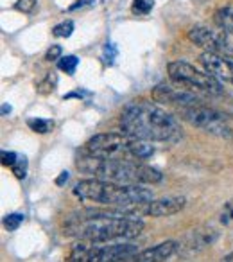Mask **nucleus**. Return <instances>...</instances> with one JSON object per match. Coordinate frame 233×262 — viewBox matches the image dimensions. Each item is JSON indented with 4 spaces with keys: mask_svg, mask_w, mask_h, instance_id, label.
Instances as JSON below:
<instances>
[{
    "mask_svg": "<svg viewBox=\"0 0 233 262\" xmlns=\"http://www.w3.org/2000/svg\"><path fill=\"white\" fill-rule=\"evenodd\" d=\"M222 262H233V251H231V253H229V255H226L224 260H222Z\"/></svg>",
    "mask_w": 233,
    "mask_h": 262,
    "instance_id": "nucleus-26",
    "label": "nucleus"
},
{
    "mask_svg": "<svg viewBox=\"0 0 233 262\" xmlns=\"http://www.w3.org/2000/svg\"><path fill=\"white\" fill-rule=\"evenodd\" d=\"M215 26L226 27V29L233 31V8L231 6H224V8L215 11Z\"/></svg>",
    "mask_w": 233,
    "mask_h": 262,
    "instance_id": "nucleus-14",
    "label": "nucleus"
},
{
    "mask_svg": "<svg viewBox=\"0 0 233 262\" xmlns=\"http://www.w3.org/2000/svg\"><path fill=\"white\" fill-rule=\"evenodd\" d=\"M74 196L86 203L128 212L153 201V192L142 185H122V183L102 182L95 178L77 182L74 185Z\"/></svg>",
    "mask_w": 233,
    "mask_h": 262,
    "instance_id": "nucleus-4",
    "label": "nucleus"
},
{
    "mask_svg": "<svg viewBox=\"0 0 233 262\" xmlns=\"http://www.w3.org/2000/svg\"><path fill=\"white\" fill-rule=\"evenodd\" d=\"M167 72L172 83L179 84V86L187 88V90L204 92V94H210V95L224 94L221 81H217L208 72H201L196 67L189 65L185 61H171L167 65Z\"/></svg>",
    "mask_w": 233,
    "mask_h": 262,
    "instance_id": "nucleus-7",
    "label": "nucleus"
},
{
    "mask_svg": "<svg viewBox=\"0 0 233 262\" xmlns=\"http://www.w3.org/2000/svg\"><path fill=\"white\" fill-rule=\"evenodd\" d=\"M144 221L128 210H79L63 221V233L77 241L109 243L136 237L144 230Z\"/></svg>",
    "mask_w": 233,
    "mask_h": 262,
    "instance_id": "nucleus-1",
    "label": "nucleus"
},
{
    "mask_svg": "<svg viewBox=\"0 0 233 262\" xmlns=\"http://www.w3.org/2000/svg\"><path fill=\"white\" fill-rule=\"evenodd\" d=\"M74 31V22L72 20H66V22H61L52 29V34L56 38H68Z\"/></svg>",
    "mask_w": 233,
    "mask_h": 262,
    "instance_id": "nucleus-19",
    "label": "nucleus"
},
{
    "mask_svg": "<svg viewBox=\"0 0 233 262\" xmlns=\"http://www.w3.org/2000/svg\"><path fill=\"white\" fill-rule=\"evenodd\" d=\"M56 83H58V77H56V74L54 72H47V76H45L43 79L38 83L36 88H38V92H40V94L47 95V94H52V92H54Z\"/></svg>",
    "mask_w": 233,
    "mask_h": 262,
    "instance_id": "nucleus-16",
    "label": "nucleus"
},
{
    "mask_svg": "<svg viewBox=\"0 0 233 262\" xmlns=\"http://www.w3.org/2000/svg\"><path fill=\"white\" fill-rule=\"evenodd\" d=\"M27 126L34 131V133H40V135H45L49 131L54 127V122L49 119H29L27 120Z\"/></svg>",
    "mask_w": 233,
    "mask_h": 262,
    "instance_id": "nucleus-15",
    "label": "nucleus"
},
{
    "mask_svg": "<svg viewBox=\"0 0 233 262\" xmlns=\"http://www.w3.org/2000/svg\"><path fill=\"white\" fill-rule=\"evenodd\" d=\"M179 113L187 122L203 129L204 133H210L219 139H233V127L229 124V119L210 106H190V108H181Z\"/></svg>",
    "mask_w": 233,
    "mask_h": 262,
    "instance_id": "nucleus-8",
    "label": "nucleus"
},
{
    "mask_svg": "<svg viewBox=\"0 0 233 262\" xmlns=\"http://www.w3.org/2000/svg\"><path fill=\"white\" fill-rule=\"evenodd\" d=\"M124 262H129V260H124Z\"/></svg>",
    "mask_w": 233,
    "mask_h": 262,
    "instance_id": "nucleus-27",
    "label": "nucleus"
},
{
    "mask_svg": "<svg viewBox=\"0 0 233 262\" xmlns=\"http://www.w3.org/2000/svg\"><path fill=\"white\" fill-rule=\"evenodd\" d=\"M83 153L109 160H147L154 155L151 142L135 139L124 131H108L94 135L84 144Z\"/></svg>",
    "mask_w": 233,
    "mask_h": 262,
    "instance_id": "nucleus-5",
    "label": "nucleus"
},
{
    "mask_svg": "<svg viewBox=\"0 0 233 262\" xmlns=\"http://www.w3.org/2000/svg\"><path fill=\"white\" fill-rule=\"evenodd\" d=\"M154 8V0H133L131 11L138 16H146Z\"/></svg>",
    "mask_w": 233,
    "mask_h": 262,
    "instance_id": "nucleus-18",
    "label": "nucleus"
},
{
    "mask_svg": "<svg viewBox=\"0 0 233 262\" xmlns=\"http://www.w3.org/2000/svg\"><path fill=\"white\" fill-rule=\"evenodd\" d=\"M138 253V246L124 241L91 243L79 241L66 255V262H124Z\"/></svg>",
    "mask_w": 233,
    "mask_h": 262,
    "instance_id": "nucleus-6",
    "label": "nucleus"
},
{
    "mask_svg": "<svg viewBox=\"0 0 233 262\" xmlns=\"http://www.w3.org/2000/svg\"><path fill=\"white\" fill-rule=\"evenodd\" d=\"M221 221L222 223H231L233 221V201H229V203L226 205L224 212H222V215H221Z\"/></svg>",
    "mask_w": 233,
    "mask_h": 262,
    "instance_id": "nucleus-24",
    "label": "nucleus"
},
{
    "mask_svg": "<svg viewBox=\"0 0 233 262\" xmlns=\"http://www.w3.org/2000/svg\"><path fill=\"white\" fill-rule=\"evenodd\" d=\"M153 99L156 102L178 106V110L204 104V101L199 95L194 94L192 90H187V88L179 86V84H165V83L156 84L153 90Z\"/></svg>",
    "mask_w": 233,
    "mask_h": 262,
    "instance_id": "nucleus-10",
    "label": "nucleus"
},
{
    "mask_svg": "<svg viewBox=\"0 0 233 262\" xmlns=\"http://www.w3.org/2000/svg\"><path fill=\"white\" fill-rule=\"evenodd\" d=\"M66 180H68V172H61V176H59V178L56 180V183H58V185H63V183H65Z\"/></svg>",
    "mask_w": 233,
    "mask_h": 262,
    "instance_id": "nucleus-25",
    "label": "nucleus"
},
{
    "mask_svg": "<svg viewBox=\"0 0 233 262\" xmlns=\"http://www.w3.org/2000/svg\"><path fill=\"white\" fill-rule=\"evenodd\" d=\"M77 65H79V58H77V56H65V58H61L58 61L59 70H63V72L68 74V76H72V74L76 72Z\"/></svg>",
    "mask_w": 233,
    "mask_h": 262,
    "instance_id": "nucleus-17",
    "label": "nucleus"
},
{
    "mask_svg": "<svg viewBox=\"0 0 233 262\" xmlns=\"http://www.w3.org/2000/svg\"><path fill=\"white\" fill-rule=\"evenodd\" d=\"M18 155L11 153V151H2V165H8V167H15L16 162H18Z\"/></svg>",
    "mask_w": 233,
    "mask_h": 262,
    "instance_id": "nucleus-23",
    "label": "nucleus"
},
{
    "mask_svg": "<svg viewBox=\"0 0 233 262\" xmlns=\"http://www.w3.org/2000/svg\"><path fill=\"white\" fill-rule=\"evenodd\" d=\"M199 61L203 65L204 72L214 76L217 81L233 84V61L226 56L212 54V52H203L199 56Z\"/></svg>",
    "mask_w": 233,
    "mask_h": 262,
    "instance_id": "nucleus-12",
    "label": "nucleus"
},
{
    "mask_svg": "<svg viewBox=\"0 0 233 262\" xmlns=\"http://www.w3.org/2000/svg\"><path fill=\"white\" fill-rule=\"evenodd\" d=\"M187 207V200L181 196H169V198H160V200H153L149 203L142 205V207L133 208V214L138 215H151V217H167V215L179 214L183 208Z\"/></svg>",
    "mask_w": 233,
    "mask_h": 262,
    "instance_id": "nucleus-11",
    "label": "nucleus"
},
{
    "mask_svg": "<svg viewBox=\"0 0 233 262\" xmlns=\"http://www.w3.org/2000/svg\"><path fill=\"white\" fill-rule=\"evenodd\" d=\"M63 49L59 47V45H51V49L47 51V54H45V59L47 61H59V59L63 58Z\"/></svg>",
    "mask_w": 233,
    "mask_h": 262,
    "instance_id": "nucleus-22",
    "label": "nucleus"
},
{
    "mask_svg": "<svg viewBox=\"0 0 233 262\" xmlns=\"http://www.w3.org/2000/svg\"><path fill=\"white\" fill-rule=\"evenodd\" d=\"M24 223V214H9L4 217V226L9 230V232H15L18 230V226Z\"/></svg>",
    "mask_w": 233,
    "mask_h": 262,
    "instance_id": "nucleus-20",
    "label": "nucleus"
},
{
    "mask_svg": "<svg viewBox=\"0 0 233 262\" xmlns=\"http://www.w3.org/2000/svg\"><path fill=\"white\" fill-rule=\"evenodd\" d=\"M15 8L18 9V11L29 15V13H33L34 8H36V0H18L15 4Z\"/></svg>",
    "mask_w": 233,
    "mask_h": 262,
    "instance_id": "nucleus-21",
    "label": "nucleus"
},
{
    "mask_svg": "<svg viewBox=\"0 0 233 262\" xmlns=\"http://www.w3.org/2000/svg\"><path fill=\"white\" fill-rule=\"evenodd\" d=\"M79 172L102 182L122 183V185H153L160 183L164 174L158 169L138 160H109L91 155H79L76 162Z\"/></svg>",
    "mask_w": 233,
    "mask_h": 262,
    "instance_id": "nucleus-3",
    "label": "nucleus"
},
{
    "mask_svg": "<svg viewBox=\"0 0 233 262\" xmlns=\"http://www.w3.org/2000/svg\"><path fill=\"white\" fill-rule=\"evenodd\" d=\"M179 246H181V244L176 243V241H165V243H160L153 248L138 251V253L133 255L128 260L129 262H165L179 250Z\"/></svg>",
    "mask_w": 233,
    "mask_h": 262,
    "instance_id": "nucleus-13",
    "label": "nucleus"
},
{
    "mask_svg": "<svg viewBox=\"0 0 233 262\" xmlns=\"http://www.w3.org/2000/svg\"><path fill=\"white\" fill-rule=\"evenodd\" d=\"M189 40L204 52L233 58V31L226 27L196 26L189 31Z\"/></svg>",
    "mask_w": 233,
    "mask_h": 262,
    "instance_id": "nucleus-9",
    "label": "nucleus"
},
{
    "mask_svg": "<svg viewBox=\"0 0 233 262\" xmlns=\"http://www.w3.org/2000/svg\"><path fill=\"white\" fill-rule=\"evenodd\" d=\"M121 129L146 142H176L183 129L178 119L151 101H133L121 113Z\"/></svg>",
    "mask_w": 233,
    "mask_h": 262,
    "instance_id": "nucleus-2",
    "label": "nucleus"
}]
</instances>
